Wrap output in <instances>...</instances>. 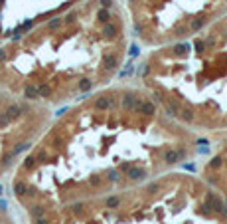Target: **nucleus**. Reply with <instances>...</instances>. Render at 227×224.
I'll return each instance as SVG.
<instances>
[{"label":"nucleus","mask_w":227,"mask_h":224,"mask_svg":"<svg viewBox=\"0 0 227 224\" xmlns=\"http://www.w3.org/2000/svg\"><path fill=\"white\" fill-rule=\"evenodd\" d=\"M158 58L156 95L170 117L203 129H227V16Z\"/></svg>","instance_id":"nucleus-1"},{"label":"nucleus","mask_w":227,"mask_h":224,"mask_svg":"<svg viewBox=\"0 0 227 224\" xmlns=\"http://www.w3.org/2000/svg\"><path fill=\"white\" fill-rule=\"evenodd\" d=\"M209 171L213 173L209 177V183L227 198V147L223 153H219L217 157H213L211 165H209Z\"/></svg>","instance_id":"nucleus-2"}]
</instances>
